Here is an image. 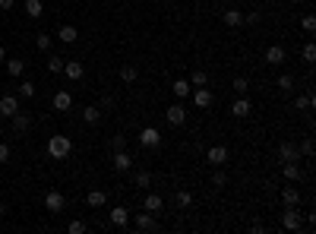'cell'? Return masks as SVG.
<instances>
[{"mask_svg": "<svg viewBox=\"0 0 316 234\" xmlns=\"http://www.w3.org/2000/svg\"><path fill=\"white\" fill-rule=\"evenodd\" d=\"M70 152H73V140H70V136H51V140H48V155H51V158L61 161Z\"/></svg>", "mask_w": 316, "mask_h": 234, "instance_id": "cell-1", "label": "cell"}, {"mask_svg": "<svg viewBox=\"0 0 316 234\" xmlns=\"http://www.w3.org/2000/svg\"><path fill=\"white\" fill-rule=\"evenodd\" d=\"M281 228L285 231L301 228V212H297V206H285V212H281Z\"/></svg>", "mask_w": 316, "mask_h": 234, "instance_id": "cell-2", "label": "cell"}, {"mask_svg": "<svg viewBox=\"0 0 316 234\" xmlns=\"http://www.w3.org/2000/svg\"><path fill=\"white\" fill-rule=\"evenodd\" d=\"M190 95H193V101H196V108H199V111L212 108V101H215V95H212L209 85H199V89H193Z\"/></svg>", "mask_w": 316, "mask_h": 234, "instance_id": "cell-3", "label": "cell"}, {"mask_svg": "<svg viewBox=\"0 0 316 234\" xmlns=\"http://www.w3.org/2000/svg\"><path fill=\"white\" fill-rule=\"evenodd\" d=\"M139 143H142V149H158V146H161V130L146 127V130L139 133Z\"/></svg>", "mask_w": 316, "mask_h": 234, "instance_id": "cell-4", "label": "cell"}, {"mask_svg": "<svg viewBox=\"0 0 316 234\" xmlns=\"http://www.w3.org/2000/svg\"><path fill=\"white\" fill-rule=\"evenodd\" d=\"M63 206H66V199L61 190H51V193H45V209L48 212H63Z\"/></svg>", "mask_w": 316, "mask_h": 234, "instance_id": "cell-5", "label": "cell"}, {"mask_svg": "<svg viewBox=\"0 0 316 234\" xmlns=\"http://www.w3.org/2000/svg\"><path fill=\"white\" fill-rule=\"evenodd\" d=\"M63 76L66 79H82L85 76V67H82V60H63Z\"/></svg>", "mask_w": 316, "mask_h": 234, "instance_id": "cell-6", "label": "cell"}, {"mask_svg": "<svg viewBox=\"0 0 316 234\" xmlns=\"http://www.w3.org/2000/svg\"><path fill=\"white\" fill-rule=\"evenodd\" d=\"M133 225H136V228H139V231H158V222L152 219V212H146V209H142V212H136Z\"/></svg>", "mask_w": 316, "mask_h": 234, "instance_id": "cell-7", "label": "cell"}, {"mask_svg": "<svg viewBox=\"0 0 316 234\" xmlns=\"http://www.w3.org/2000/svg\"><path fill=\"white\" fill-rule=\"evenodd\" d=\"M165 117H168L171 127H184V124H187V108H184V105H171Z\"/></svg>", "mask_w": 316, "mask_h": 234, "instance_id": "cell-8", "label": "cell"}, {"mask_svg": "<svg viewBox=\"0 0 316 234\" xmlns=\"http://www.w3.org/2000/svg\"><path fill=\"white\" fill-rule=\"evenodd\" d=\"M285 48H281V45H269L266 48V64L269 67H281V64H285Z\"/></svg>", "mask_w": 316, "mask_h": 234, "instance_id": "cell-9", "label": "cell"}, {"mask_svg": "<svg viewBox=\"0 0 316 234\" xmlns=\"http://www.w3.org/2000/svg\"><path fill=\"white\" fill-rule=\"evenodd\" d=\"M278 158L281 161H301V149H297V143H281L278 146Z\"/></svg>", "mask_w": 316, "mask_h": 234, "instance_id": "cell-10", "label": "cell"}, {"mask_svg": "<svg viewBox=\"0 0 316 234\" xmlns=\"http://www.w3.org/2000/svg\"><path fill=\"white\" fill-rule=\"evenodd\" d=\"M16 111H19V98L16 95H3L0 98V117H13Z\"/></svg>", "mask_w": 316, "mask_h": 234, "instance_id": "cell-11", "label": "cell"}, {"mask_svg": "<svg viewBox=\"0 0 316 234\" xmlns=\"http://www.w3.org/2000/svg\"><path fill=\"white\" fill-rule=\"evenodd\" d=\"M108 219H111V225H114V228H124V225L130 222V209H126V206H114Z\"/></svg>", "mask_w": 316, "mask_h": 234, "instance_id": "cell-12", "label": "cell"}, {"mask_svg": "<svg viewBox=\"0 0 316 234\" xmlns=\"http://www.w3.org/2000/svg\"><path fill=\"white\" fill-rule=\"evenodd\" d=\"M10 120H13V130H16L19 136H22V133H29V127H32V117L25 114V111H16V114H13Z\"/></svg>", "mask_w": 316, "mask_h": 234, "instance_id": "cell-13", "label": "cell"}, {"mask_svg": "<svg viewBox=\"0 0 316 234\" xmlns=\"http://www.w3.org/2000/svg\"><path fill=\"white\" fill-rule=\"evenodd\" d=\"M133 168V158L126 155V149H121V152H114V171L117 174H126V171Z\"/></svg>", "mask_w": 316, "mask_h": 234, "instance_id": "cell-14", "label": "cell"}, {"mask_svg": "<svg viewBox=\"0 0 316 234\" xmlns=\"http://www.w3.org/2000/svg\"><path fill=\"white\" fill-rule=\"evenodd\" d=\"M206 158H209V164H215V168H221V164L228 161V149H225V146H212V149L206 152Z\"/></svg>", "mask_w": 316, "mask_h": 234, "instance_id": "cell-15", "label": "cell"}, {"mask_svg": "<svg viewBox=\"0 0 316 234\" xmlns=\"http://www.w3.org/2000/svg\"><path fill=\"white\" fill-rule=\"evenodd\" d=\"M142 209L155 215V212H161V209H165V199H161L158 193H146V199H142Z\"/></svg>", "mask_w": 316, "mask_h": 234, "instance_id": "cell-16", "label": "cell"}, {"mask_svg": "<svg viewBox=\"0 0 316 234\" xmlns=\"http://www.w3.org/2000/svg\"><path fill=\"white\" fill-rule=\"evenodd\" d=\"M250 111H253V105H250V98H247V95H241V98L231 105V114H234V117H250Z\"/></svg>", "mask_w": 316, "mask_h": 234, "instance_id": "cell-17", "label": "cell"}, {"mask_svg": "<svg viewBox=\"0 0 316 234\" xmlns=\"http://www.w3.org/2000/svg\"><path fill=\"white\" fill-rule=\"evenodd\" d=\"M221 22H225L228 29H237V25H244V13L241 10H225L221 13Z\"/></svg>", "mask_w": 316, "mask_h": 234, "instance_id": "cell-18", "label": "cell"}, {"mask_svg": "<svg viewBox=\"0 0 316 234\" xmlns=\"http://www.w3.org/2000/svg\"><path fill=\"white\" fill-rule=\"evenodd\" d=\"M70 108H73V95L66 89H61L54 95V111H70Z\"/></svg>", "mask_w": 316, "mask_h": 234, "instance_id": "cell-19", "label": "cell"}, {"mask_svg": "<svg viewBox=\"0 0 316 234\" xmlns=\"http://www.w3.org/2000/svg\"><path fill=\"white\" fill-rule=\"evenodd\" d=\"M85 203H89L92 209H101V206L108 203V193H105V190H89V196H85Z\"/></svg>", "mask_w": 316, "mask_h": 234, "instance_id": "cell-20", "label": "cell"}, {"mask_svg": "<svg viewBox=\"0 0 316 234\" xmlns=\"http://www.w3.org/2000/svg\"><path fill=\"white\" fill-rule=\"evenodd\" d=\"M57 38H61L63 45H73V41L79 38V32H76V25H61V32H57Z\"/></svg>", "mask_w": 316, "mask_h": 234, "instance_id": "cell-21", "label": "cell"}, {"mask_svg": "<svg viewBox=\"0 0 316 234\" xmlns=\"http://www.w3.org/2000/svg\"><path fill=\"white\" fill-rule=\"evenodd\" d=\"M281 199H285V206H301V190H297V187H285V190H281Z\"/></svg>", "mask_w": 316, "mask_h": 234, "instance_id": "cell-22", "label": "cell"}, {"mask_svg": "<svg viewBox=\"0 0 316 234\" xmlns=\"http://www.w3.org/2000/svg\"><path fill=\"white\" fill-rule=\"evenodd\" d=\"M171 89H174L177 98H187V95L193 92V85H190V79H174V82H171Z\"/></svg>", "mask_w": 316, "mask_h": 234, "instance_id": "cell-23", "label": "cell"}, {"mask_svg": "<svg viewBox=\"0 0 316 234\" xmlns=\"http://www.w3.org/2000/svg\"><path fill=\"white\" fill-rule=\"evenodd\" d=\"M22 6H25V13H29L32 19H38V16L45 13V3H41V0H25Z\"/></svg>", "mask_w": 316, "mask_h": 234, "instance_id": "cell-24", "label": "cell"}, {"mask_svg": "<svg viewBox=\"0 0 316 234\" xmlns=\"http://www.w3.org/2000/svg\"><path fill=\"white\" fill-rule=\"evenodd\" d=\"M174 203L181 206V209H190V206H193V193H190V190H177V193H174Z\"/></svg>", "mask_w": 316, "mask_h": 234, "instance_id": "cell-25", "label": "cell"}, {"mask_svg": "<svg viewBox=\"0 0 316 234\" xmlns=\"http://www.w3.org/2000/svg\"><path fill=\"white\" fill-rule=\"evenodd\" d=\"M190 85H193V89L209 85V73H206V70H193V73H190Z\"/></svg>", "mask_w": 316, "mask_h": 234, "instance_id": "cell-26", "label": "cell"}, {"mask_svg": "<svg viewBox=\"0 0 316 234\" xmlns=\"http://www.w3.org/2000/svg\"><path fill=\"white\" fill-rule=\"evenodd\" d=\"M275 85H278V92H291L294 89V76L291 73H281L278 79H275Z\"/></svg>", "mask_w": 316, "mask_h": 234, "instance_id": "cell-27", "label": "cell"}, {"mask_svg": "<svg viewBox=\"0 0 316 234\" xmlns=\"http://www.w3.org/2000/svg\"><path fill=\"white\" fill-rule=\"evenodd\" d=\"M285 177L291 180V184L301 180V164H297V161H285Z\"/></svg>", "mask_w": 316, "mask_h": 234, "instance_id": "cell-28", "label": "cell"}, {"mask_svg": "<svg viewBox=\"0 0 316 234\" xmlns=\"http://www.w3.org/2000/svg\"><path fill=\"white\" fill-rule=\"evenodd\" d=\"M82 120H85V124H98V120H101V111H98L95 105L82 108Z\"/></svg>", "mask_w": 316, "mask_h": 234, "instance_id": "cell-29", "label": "cell"}, {"mask_svg": "<svg viewBox=\"0 0 316 234\" xmlns=\"http://www.w3.org/2000/svg\"><path fill=\"white\" fill-rule=\"evenodd\" d=\"M22 70H25V60H19V57L6 60V73H10V76H22Z\"/></svg>", "mask_w": 316, "mask_h": 234, "instance_id": "cell-30", "label": "cell"}, {"mask_svg": "<svg viewBox=\"0 0 316 234\" xmlns=\"http://www.w3.org/2000/svg\"><path fill=\"white\" fill-rule=\"evenodd\" d=\"M136 76H139V73H136L133 64H124V67H121V79H124V82H136Z\"/></svg>", "mask_w": 316, "mask_h": 234, "instance_id": "cell-31", "label": "cell"}, {"mask_svg": "<svg viewBox=\"0 0 316 234\" xmlns=\"http://www.w3.org/2000/svg\"><path fill=\"white\" fill-rule=\"evenodd\" d=\"M48 70L51 73H63V57L61 54H51L48 57Z\"/></svg>", "mask_w": 316, "mask_h": 234, "instance_id": "cell-32", "label": "cell"}, {"mask_svg": "<svg viewBox=\"0 0 316 234\" xmlns=\"http://www.w3.org/2000/svg\"><path fill=\"white\" fill-rule=\"evenodd\" d=\"M294 108H297V111H310V108H313V95H297V98H294Z\"/></svg>", "mask_w": 316, "mask_h": 234, "instance_id": "cell-33", "label": "cell"}, {"mask_svg": "<svg viewBox=\"0 0 316 234\" xmlns=\"http://www.w3.org/2000/svg\"><path fill=\"white\" fill-rule=\"evenodd\" d=\"M231 89H234L237 95H247V89H250V82H247V76H237V79L231 82Z\"/></svg>", "mask_w": 316, "mask_h": 234, "instance_id": "cell-34", "label": "cell"}, {"mask_svg": "<svg viewBox=\"0 0 316 234\" xmlns=\"http://www.w3.org/2000/svg\"><path fill=\"white\" fill-rule=\"evenodd\" d=\"M301 57L307 60V64H313V60H316V45H313V41H307V45H304V51H301Z\"/></svg>", "mask_w": 316, "mask_h": 234, "instance_id": "cell-35", "label": "cell"}, {"mask_svg": "<svg viewBox=\"0 0 316 234\" xmlns=\"http://www.w3.org/2000/svg\"><path fill=\"white\" fill-rule=\"evenodd\" d=\"M133 180H136V187H142V190L152 187V174H146V171H139V174H136Z\"/></svg>", "mask_w": 316, "mask_h": 234, "instance_id": "cell-36", "label": "cell"}, {"mask_svg": "<svg viewBox=\"0 0 316 234\" xmlns=\"http://www.w3.org/2000/svg\"><path fill=\"white\" fill-rule=\"evenodd\" d=\"M35 45H38V51H51V35H45V32H41V35L35 38Z\"/></svg>", "mask_w": 316, "mask_h": 234, "instance_id": "cell-37", "label": "cell"}, {"mask_svg": "<svg viewBox=\"0 0 316 234\" xmlns=\"http://www.w3.org/2000/svg\"><path fill=\"white\" fill-rule=\"evenodd\" d=\"M19 95H22V98H32V95H35V82H22L19 85Z\"/></svg>", "mask_w": 316, "mask_h": 234, "instance_id": "cell-38", "label": "cell"}, {"mask_svg": "<svg viewBox=\"0 0 316 234\" xmlns=\"http://www.w3.org/2000/svg\"><path fill=\"white\" fill-rule=\"evenodd\" d=\"M212 187H218V190H221V187H228V177L221 174V171H215V174H212Z\"/></svg>", "mask_w": 316, "mask_h": 234, "instance_id": "cell-39", "label": "cell"}, {"mask_svg": "<svg viewBox=\"0 0 316 234\" xmlns=\"http://www.w3.org/2000/svg\"><path fill=\"white\" fill-rule=\"evenodd\" d=\"M70 234H85V222L73 219V222H70Z\"/></svg>", "mask_w": 316, "mask_h": 234, "instance_id": "cell-40", "label": "cell"}, {"mask_svg": "<svg viewBox=\"0 0 316 234\" xmlns=\"http://www.w3.org/2000/svg\"><path fill=\"white\" fill-rule=\"evenodd\" d=\"M304 32H316V16H304Z\"/></svg>", "mask_w": 316, "mask_h": 234, "instance_id": "cell-41", "label": "cell"}, {"mask_svg": "<svg viewBox=\"0 0 316 234\" xmlns=\"http://www.w3.org/2000/svg\"><path fill=\"white\" fill-rule=\"evenodd\" d=\"M111 146H114V152L126 149V136H114V140H111Z\"/></svg>", "mask_w": 316, "mask_h": 234, "instance_id": "cell-42", "label": "cell"}, {"mask_svg": "<svg viewBox=\"0 0 316 234\" xmlns=\"http://www.w3.org/2000/svg\"><path fill=\"white\" fill-rule=\"evenodd\" d=\"M6 161H10V146L0 143V164H6Z\"/></svg>", "mask_w": 316, "mask_h": 234, "instance_id": "cell-43", "label": "cell"}, {"mask_svg": "<svg viewBox=\"0 0 316 234\" xmlns=\"http://www.w3.org/2000/svg\"><path fill=\"white\" fill-rule=\"evenodd\" d=\"M301 155H307V158L313 155V140H304V143H301Z\"/></svg>", "mask_w": 316, "mask_h": 234, "instance_id": "cell-44", "label": "cell"}, {"mask_svg": "<svg viewBox=\"0 0 316 234\" xmlns=\"http://www.w3.org/2000/svg\"><path fill=\"white\" fill-rule=\"evenodd\" d=\"M244 22L247 25H256V22H259V13H244Z\"/></svg>", "mask_w": 316, "mask_h": 234, "instance_id": "cell-45", "label": "cell"}, {"mask_svg": "<svg viewBox=\"0 0 316 234\" xmlns=\"http://www.w3.org/2000/svg\"><path fill=\"white\" fill-rule=\"evenodd\" d=\"M16 6V0H0V10H13Z\"/></svg>", "mask_w": 316, "mask_h": 234, "instance_id": "cell-46", "label": "cell"}, {"mask_svg": "<svg viewBox=\"0 0 316 234\" xmlns=\"http://www.w3.org/2000/svg\"><path fill=\"white\" fill-rule=\"evenodd\" d=\"M3 60H6V51H3V45H0V64H3Z\"/></svg>", "mask_w": 316, "mask_h": 234, "instance_id": "cell-47", "label": "cell"}, {"mask_svg": "<svg viewBox=\"0 0 316 234\" xmlns=\"http://www.w3.org/2000/svg\"><path fill=\"white\" fill-rule=\"evenodd\" d=\"M0 212H3V203H0Z\"/></svg>", "mask_w": 316, "mask_h": 234, "instance_id": "cell-48", "label": "cell"}, {"mask_svg": "<svg viewBox=\"0 0 316 234\" xmlns=\"http://www.w3.org/2000/svg\"><path fill=\"white\" fill-rule=\"evenodd\" d=\"M294 3H297V0H294Z\"/></svg>", "mask_w": 316, "mask_h": 234, "instance_id": "cell-49", "label": "cell"}]
</instances>
